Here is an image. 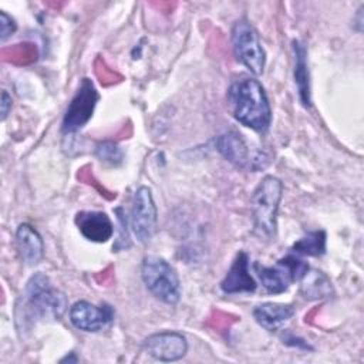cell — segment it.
Returning a JSON list of instances; mask_svg holds the SVG:
<instances>
[{
    "mask_svg": "<svg viewBox=\"0 0 364 364\" xmlns=\"http://www.w3.org/2000/svg\"><path fill=\"white\" fill-rule=\"evenodd\" d=\"M144 350L159 361H176L188 351L185 336L176 331H161L144 340Z\"/></svg>",
    "mask_w": 364,
    "mask_h": 364,
    "instance_id": "11",
    "label": "cell"
},
{
    "mask_svg": "<svg viewBox=\"0 0 364 364\" xmlns=\"http://www.w3.org/2000/svg\"><path fill=\"white\" fill-rule=\"evenodd\" d=\"M115 311L109 304L95 306L80 300L70 307V320L74 327L82 331H100L114 320Z\"/></svg>",
    "mask_w": 364,
    "mask_h": 364,
    "instance_id": "10",
    "label": "cell"
},
{
    "mask_svg": "<svg viewBox=\"0 0 364 364\" xmlns=\"http://www.w3.org/2000/svg\"><path fill=\"white\" fill-rule=\"evenodd\" d=\"M232 114L242 125L255 131H266L272 122V109L262 84L255 78H243L228 90Z\"/></svg>",
    "mask_w": 364,
    "mask_h": 364,
    "instance_id": "1",
    "label": "cell"
},
{
    "mask_svg": "<svg viewBox=\"0 0 364 364\" xmlns=\"http://www.w3.org/2000/svg\"><path fill=\"white\" fill-rule=\"evenodd\" d=\"M216 149L218 152L226 159L229 161L232 165H235L236 168L240 169H259V168H264L267 159L266 158H253L249 154V148L246 145V142L243 141V138L240 136V134L235 132V131H229L225 132L222 135H219L215 141Z\"/></svg>",
    "mask_w": 364,
    "mask_h": 364,
    "instance_id": "9",
    "label": "cell"
},
{
    "mask_svg": "<svg viewBox=\"0 0 364 364\" xmlns=\"http://www.w3.org/2000/svg\"><path fill=\"white\" fill-rule=\"evenodd\" d=\"M232 44L236 58L250 73L260 75L266 64V53L256 30L246 20L235 23L232 28Z\"/></svg>",
    "mask_w": 364,
    "mask_h": 364,
    "instance_id": "6",
    "label": "cell"
},
{
    "mask_svg": "<svg viewBox=\"0 0 364 364\" xmlns=\"http://www.w3.org/2000/svg\"><path fill=\"white\" fill-rule=\"evenodd\" d=\"M16 242L23 262L27 266L37 264L44 255V243L38 232L28 223H21L16 230Z\"/></svg>",
    "mask_w": 364,
    "mask_h": 364,
    "instance_id": "14",
    "label": "cell"
},
{
    "mask_svg": "<svg viewBox=\"0 0 364 364\" xmlns=\"http://www.w3.org/2000/svg\"><path fill=\"white\" fill-rule=\"evenodd\" d=\"M24 297L30 313L41 318H60L67 309L65 296L54 289L50 279L43 273L30 277Z\"/></svg>",
    "mask_w": 364,
    "mask_h": 364,
    "instance_id": "4",
    "label": "cell"
},
{
    "mask_svg": "<svg viewBox=\"0 0 364 364\" xmlns=\"http://www.w3.org/2000/svg\"><path fill=\"white\" fill-rule=\"evenodd\" d=\"M75 223L81 235L91 242L102 243L107 242L112 233L114 226L105 212L98 210H82L75 216Z\"/></svg>",
    "mask_w": 364,
    "mask_h": 364,
    "instance_id": "13",
    "label": "cell"
},
{
    "mask_svg": "<svg viewBox=\"0 0 364 364\" xmlns=\"http://www.w3.org/2000/svg\"><path fill=\"white\" fill-rule=\"evenodd\" d=\"M283 340H284V343H286L287 346H294V347H299V348H303V350H313L304 340H301V338H299V337L290 336V337L283 338Z\"/></svg>",
    "mask_w": 364,
    "mask_h": 364,
    "instance_id": "23",
    "label": "cell"
},
{
    "mask_svg": "<svg viewBox=\"0 0 364 364\" xmlns=\"http://www.w3.org/2000/svg\"><path fill=\"white\" fill-rule=\"evenodd\" d=\"M253 267L263 287L273 294L286 291L291 282L301 280L309 272V264L293 255L279 259L276 266H263L260 263H255Z\"/></svg>",
    "mask_w": 364,
    "mask_h": 364,
    "instance_id": "5",
    "label": "cell"
},
{
    "mask_svg": "<svg viewBox=\"0 0 364 364\" xmlns=\"http://www.w3.org/2000/svg\"><path fill=\"white\" fill-rule=\"evenodd\" d=\"M117 213H118V220H119V225H121V236L115 242L114 249L115 250H124V249L129 247V239H128V233H127V219L124 218L121 209H117Z\"/></svg>",
    "mask_w": 364,
    "mask_h": 364,
    "instance_id": "21",
    "label": "cell"
},
{
    "mask_svg": "<svg viewBox=\"0 0 364 364\" xmlns=\"http://www.w3.org/2000/svg\"><path fill=\"white\" fill-rule=\"evenodd\" d=\"M294 310L290 304L280 303H263L253 310L255 320L266 330L274 331L282 324H284L291 316Z\"/></svg>",
    "mask_w": 364,
    "mask_h": 364,
    "instance_id": "16",
    "label": "cell"
},
{
    "mask_svg": "<svg viewBox=\"0 0 364 364\" xmlns=\"http://www.w3.org/2000/svg\"><path fill=\"white\" fill-rule=\"evenodd\" d=\"M326 232L324 230H314L309 232L306 236L300 237L294 245L293 250L299 255L306 256H321L326 252Z\"/></svg>",
    "mask_w": 364,
    "mask_h": 364,
    "instance_id": "18",
    "label": "cell"
},
{
    "mask_svg": "<svg viewBox=\"0 0 364 364\" xmlns=\"http://www.w3.org/2000/svg\"><path fill=\"white\" fill-rule=\"evenodd\" d=\"M141 277L146 289L161 301L176 304L181 299V283L175 269L159 256H145Z\"/></svg>",
    "mask_w": 364,
    "mask_h": 364,
    "instance_id": "3",
    "label": "cell"
},
{
    "mask_svg": "<svg viewBox=\"0 0 364 364\" xmlns=\"http://www.w3.org/2000/svg\"><path fill=\"white\" fill-rule=\"evenodd\" d=\"M301 280V293L306 299H320L331 293V283L321 272H307Z\"/></svg>",
    "mask_w": 364,
    "mask_h": 364,
    "instance_id": "17",
    "label": "cell"
},
{
    "mask_svg": "<svg viewBox=\"0 0 364 364\" xmlns=\"http://www.w3.org/2000/svg\"><path fill=\"white\" fill-rule=\"evenodd\" d=\"M16 28L17 26L14 20L4 11H0V40L4 41L6 38H9L16 31Z\"/></svg>",
    "mask_w": 364,
    "mask_h": 364,
    "instance_id": "20",
    "label": "cell"
},
{
    "mask_svg": "<svg viewBox=\"0 0 364 364\" xmlns=\"http://www.w3.org/2000/svg\"><path fill=\"white\" fill-rule=\"evenodd\" d=\"M283 193V183L279 178L267 175L256 186L252 195L253 230L259 237L272 239L277 229V210Z\"/></svg>",
    "mask_w": 364,
    "mask_h": 364,
    "instance_id": "2",
    "label": "cell"
},
{
    "mask_svg": "<svg viewBox=\"0 0 364 364\" xmlns=\"http://www.w3.org/2000/svg\"><path fill=\"white\" fill-rule=\"evenodd\" d=\"M95 155L111 165H119L124 159V154L121 151V148L111 142V141H102L95 146Z\"/></svg>",
    "mask_w": 364,
    "mask_h": 364,
    "instance_id": "19",
    "label": "cell"
},
{
    "mask_svg": "<svg viewBox=\"0 0 364 364\" xmlns=\"http://www.w3.org/2000/svg\"><path fill=\"white\" fill-rule=\"evenodd\" d=\"M220 289L226 294L250 293L256 290V282L249 273V256L246 252L236 255L225 279L220 282Z\"/></svg>",
    "mask_w": 364,
    "mask_h": 364,
    "instance_id": "12",
    "label": "cell"
},
{
    "mask_svg": "<svg viewBox=\"0 0 364 364\" xmlns=\"http://www.w3.org/2000/svg\"><path fill=\"white\" fill-rule=\"evenodd\" d=\"M0 109H1V121H4L7 118V115H9V111L11 109V97L7 94V91L1 92Z\"/></svg>",
    "mask_w": 364,
    "mask_h": 364,
    "instance_id": "22",
    "label": "cell"
},
{
    "mask_svg": "<svg viewBox=\"0 0 364 364\" xmlns=\"http://www.w3.org/2000/svg\"><path fill=\"white\" fill-rule=\"evenodd\" d=\"M294 53V82L297 85L299 97L303 107H311V94H310V75L307 67V50L304 44L299 40L293 41Z\"/></svg>",
    "mask_w": 364,
    "mask_h": 364,
    "instance_id": "15",
    "label": "cell"
},
{
    "mask_svg": "<svg viewBox=\"0 0 364 364\" xmlns=\"http://www.w3.org/2000/svg\"><path fill=\"white\" fill-rule=\"evenodd\" d=\"M98 98L100 95L92 81L90 78H82L75 95L67 107L61 129L68 134L82 128L91 119Z\"/></svg>",
    "mask_w": 364,
    "mask_h": 364,
    "instance_id": "7",
    "label": "cell"
},
{
    "mask_svg": "<svg viewBox=\"0 0 364 364\" xmlns=\"http://www.w3.org/2000/svg\"><path fill=\"white\" fill-rule=\"evenodd\" d=\"M158 212L152 192L146 186L136 189L131 208V229L141 243H148L156 230Z\"/></svg>",
    "mask_w": 364,
    "mask_h": 364,
    "instance_id": "8",
    "label": "cell"
}]
</instances>
